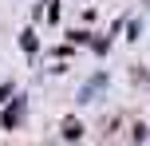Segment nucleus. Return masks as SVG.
<instances>
[{"label":"nucleus","instance_id":"5","mask_svg":"<svg viewBox=\"0 0 150 146\" xmlns=\"http://www.w3.org/2000/svg\"><path fill=\"white\" fill-rule=\"evenodd\" d=\"M8 91H12V87H8V83H4V87H0V103H4V95H8Z\"/></svg>","mask_w":150,"mask_h":146},{"label":"nucleus","instance_id":"4","mask_svg":"<svg viewBox=\"0 0 150 146\" xmlns=\"http://www.w3.org/2000/svg\"><path fill=\"white\" fill-rule=\"evenodd\" d=\"M20 44H24V51H36V36H32V32H24V39H20Z\"/></svg>","mask_w":150,"mask_h":146},{"label":"nucleus","instance_id":"3","mask_svg":"<svg viewBox=\"0 0 150 146\" xmlns=\"http://www.w3.org/2000/svg\"><path fill=\"white\" fill-rule=\"evenodd\" d=\"M63 134H67V138H79L83 130H79V123H75V118H67V123H63Z\"/></svg>","mask_w":150,"mask_h":146},{"label":"nucleus","instance_id":"2","mask_svg":"<svg viewBox=\"0 0 150 146\" xmlns=\"http://www.w3.org/2000/svg\"><path fill=\"white\" fill-rule=\"evenodd\" d=\"M103 87H107V75H95V79H91V83L79 91V99H83V103H91V95H99Z\"/></svg>","mask_w":150,"mask_h":146},{"label":"nucleus","instance_id":"1","mask_svg":"<svg viewBox=\"0 0 150 146\" xmlns=\"http://www.w3.org/2000/svg\"><path fill=\"white\" fill-rule=\"evenodd\" d=\"M20 118H24V95H20V99H12V107L4 111V118H0V123H4L8 130H12V126L20 123Z\"/></svg>","mask_w":150,"mask_h":146}]
</instances>
